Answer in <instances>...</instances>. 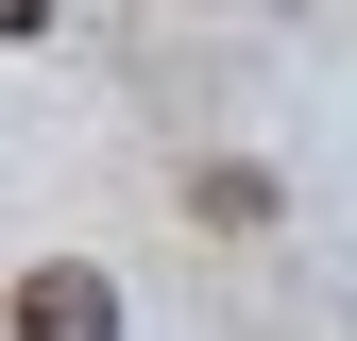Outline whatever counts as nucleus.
Masks as SVG:
<instances>
[{"mask_svg":"<svg viewBox=\"0 0 357 341\" xmlns=\"http://www.w3.org/2000/svg\"><path fill=\"white\" fill-rule=\"evenodd\" d=\"M204 222H221V239H255V222H273V170H238V154H221V170H204Z\"/></svg>","mask_w":357,"mask_h":341,"instance_id":"nucleus-2","label":"nucleus"},{"mask_svg":"<svg viewBox=\"0 0 357 341\" xmlns=\"http://www.w3.org/2000/svg\"><path fill=\"white\" fill-rule=\"evenodd\" d=\"M17 341H119V273L102 256H34L17 273Z\"/></svg>","mask_w":357,"mask_h":341,"instance_id":"nucleus-1","label":"nucleus"},{"mask_svg":"<svg viewBox=\"0 0 357 341\" xmlns=\"http://www.w3.org/2000/svg\"><path fill=\"white\" fill-rule=\"evenodd\" d=\"M0 34H52V0H0Z\"/></svg>","mask_w":357,"mask_h":341,"instance_id":"nucleus-3","label":"nucleus"}]
</instances>
